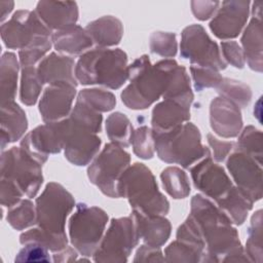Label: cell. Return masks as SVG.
Returning a JSON list of instances; mask_svg holds the SVG:
<instances>
[{
    "mask_svg": "<svg viewBox=\"0 0 263 263\" xmlns=\"http://www.w3.org/2000/svg\"><path fill=\"white\" fill-rule=\"evenodd\" d=\"M188 217L192 220L204 243L201 262L249 261L233 223L210 198L201 194L194 195Z\"/></svg>",
    "mask_w": 263,
    "mask_h": 263,
    "instance_id": "1",
    "label": "cell"
},
{
    "mask_svg": "<svg viewBox=\"0 0 263 263\" xmlns=\"http://www.w3.org/2000/svg\"><path fill=\"white\" fill-rule=\"evenodd\" d=\"M178 65L175 60L164 59L151 65L146 54L128 65L129 84L122 90L123 104L134 110H143L151 106L167 89L171 75Z\"/></svg>",
    "mask_w": 263,
    "mask_h": 263,
    "instance_id": "2",
    "label": "cell"
},
{
    "mask_svg": "<svg viewBox=\"0 0 263 263\" xmlns=\"http://www.w3.org/2000/svg\"><path fill=\"white\" fill-rule=\"evenodd\" d=\"M75 77L83 85L99 84L117 89L128 79L127 55L120 48L89 49L79 57L75 65Z\"/></svg>",
    "mask_w": 263,
    "mask_h": 263,
    "instance_id": "3",
    "label": "cell"
},
{
    "mask_svg": "<svg viewBox=\"0 0 263 263\" xmlns=\"http://www.w3.org/2000/svg\"><path fill=\"white\" fill-rule=\"evenodd\" d=\"M118 198L128 200L133 211L145 215H166L170 202L159 191L155 177L144 163L135 162L121 175L117 184Z\"/></svg>",
    "mask_w": 263,
    "mask_h": 263,
    "instance_id": "4",
    "label": "cell"
},
{
    "mask_svg": "<svg viewBox=\"0 0 263 263\" xmlns=\"http://www.w3.org/2000/svg\"><path fill=\"white\" fill-rule=\"evenodd\" d=\"M155 151L159 159L189 168L210 152L202 145L199 129L191 122H185L168 132L152 129Z\"/></svg>",
    "mask_w": 263,
    "mask_h": 263,
    "instance_id": "5",
    "label": "cell"
},
{
    "mask_svg": "<svg viewBox=\"0 0 263 263\" xmlns=\"http://www.w3.org/2000/svg\"><path fill=\"white\" fill-rule=\"evenodd\" d=\"M47 155L31 152L20 146L11 147L1 154V178L12 181L28 198L37 195L42 183V164Z\"/></svg>",
    "mask_w": 263,
    "mask_h": 263,
    "instance_id": "6",
    "label": "cell"
},
{
    "mask_svg": "<svg viewBox=\"0 0 263 263\" xmlns=\"http://www.w3.org/2000/svg\"><path fill=\"white\" fill-rule=\"evenodd\" d=\"M108 220V214L99 206L84 202L76 204V210L69 220L68 230L70 242L79 254L84 257L95 254Z\"/></svg>",
    "mask_w": 263,
    "mask_h": 263,
    "instance_id": "7",
    "label": "cell"
},
{
    "mask_svg": "<svg viewBox=\"0 0 263 263\" xmlns=\"http://www.w3.org/2000/svg\"><path fill=\"white\" fill-rule=\"evenodd\" d=\"M74 206V197L64 186L48 183L35 201L37 227L53 235H67L66 220Z\"/></svg>",
    "mask_w": 263,
    "mask_h": 263,
    "instance_id": "8",
    "label": "cell"
},
{
    "mask_svg": "<svg viewBox=\"0 0 263 263\" xmlns=\"http://www.w3.org/2000/svg\"><path fill=\"white\" fill-rule=\"evenodd\" d=\"M129 162V153L114 143H108L89 164L88 179L105 195L118 198L117 184Z\"/></svg>",
    "mask_w": 263,
    "mask_h": 263,
    "instance_id": "9",
    "label": "cell"
},
{
    "mask_svg": "<svg viewBox=\"0 0 263 263\" xmlns=\"http://www.w3.org/2000/svg\"><path fill=\"white\" fill-rule=\"evenodd\" d=\"M139 240L136 224L130 215L114 218L104 233L92 259L95 262H126Z\"/></svg>",
    "mask_w": 263,
    "mask_h": 263,
    "instance_id": "10",
    "label": "cell"
},
{
    "mask_svg": "<svg viewBox=\"0 0 263 263\" xmlns=\"http://www.w3.org/2000/svg\"><path fill=\"white\" fill-rule=\"evenodd\" d=\"M180 51L181 57L189 60L192 66L211 68L216 71L227 67L218 44L209 37L200 25H190L183 30Z\"/></svg>",
    "mask_w": 263,
    "mask_h": 263,
    "instance_id": "11",
    "label": "cell"
},
{
    "mask_svg": "<svg viewBox=\"0 0 263 263\" xmlns=\"http://www.w3.org/2000/svg\"><path fill=\"white\" fill-rule=\"evenodd\" d=\"M52 31L35 11L17 10L1 25V38L9 49H23L40 37H51Z\"/></svg>",
    "mask_w": 263,
    "mask_h": 263,
    "instance_id": "12",
    "label": "cell"
},
{
    "mask_svg": "<svg viewBox=\"0 0 263 263\" xmlns=\"http://www.w3.org/2000/svg\"><path fill=\"white\" fill-rule=\"evenodd\" d=\"M190 175L194 186L216 203L224 199L234 187L225 170L213 161L211 153L190 167Z\"/></svg>",
    "mask_w": 263,
    "mask_h": 263,
    "instance_id": "13",
    "label": "cell"
},
{
    "mask_svg": "<svg viewBox=\"0 0 263 263\" xmlns=\"http://www.w3.org/2000/svg\"><path fill=\"white\" fill-rule=\"evenodd\" d=\"M226 166L238 189L254 202L261 199L262 164L248 154L234 150L228 156Z\"/></svg>",
    "mask_w": 263,
    "mask_h": 263,
    "instance_id": "14",
    "label": "cell"
},
{
    "mask_svg": "<svg viewBox=\"0 0 263 263\" xmlns=\"http://www.w3.org/2000/svg\"><path fill=\"white\" fill-rule=\"evenodd\" d=\"M67 120L68 130L64 145L65 157L75 165H86L99 153L102 141L97 134L74 123L69 117H67Z\"/></svg>",
    "mask_w": 263,
    "mask_h": 263,
    "instance_id": "15",
    "label": "cell"
},
{
    "mask_svg": "<svg viewBox=\"0 0 263 263\" xmlns=\"http://www.w3.org/2000/svg\"><path fill=\"white\" fill-rule=\"evenodd\" d=\"M67 130V118L59 121L45 122L27 134L22 139L20 146L31 152L47 156L48 154L59 153L64 149Z\"/></svg>",
    "mask_w": 263,
    "mask_h": 263,
    "instance_id": "16",
    "label": "cell"
},
{
    "mask_svg": "<svg viewBox=\"0 0 263 263\" xmlns=\"http://www.w3.org/2000/svg\"><path fill=\"white\" fill-rule=\"evenodd\" d=\"M76 97V86L69 82L48 84L39 101V112L44 122L59 121L67 118L72 111Z\"/></svg>",
    "mask_w": 263,
    "mask_h": 263,
    "instance_id": "17",
    "label": "cell"
},
{
    "mask_svg": "<svg viewBox=\"0 0 263 263\" xmlns=\"http://www.w3.org/2000/svg\"><path fill=\"white\" fill-rule=\"evenodd\" d=\"M250 2H222L218 13L210 23V29L220 39L235 38L249 17Z\"/></svg>",
    "mask_w": 263,
    "mask_h": 263,
    "instance_id": "18",
    "label": "cell"
},
{
    "mask_svg": "<svg viewBox=\"0 0 263 263\" xmlns=\"http://www.w3.org/2000/svg\"><path fill=\"white\" fill-rule=\"evenodd\" d=\"M210 122L212 129L218 136L234 138L242 127L240 108L221 96L215 98L210 106Z\"/></svg>",
    "mask_w": 263,
    "mask_h": 263,
    "instance_id": "19",
    "label": "cell"
},
{
    "mask_svg": "<svg viewBox=\"0 0 263 263\" xmlns=\"http://www.w3.org/2000/svg\"><path fill=\"white\" fill-rule=\"evenodd\" d=\"M133 217L140 239L150 247L161 248L170 238L172 226L162 215H145L133 211Z\"/></svg>",
    "mask_w": 263,
    "mask_h": 263,
    "instance_id": "20",
    "label": "cell"
},
{
    "mask_svg": "<svg viewBox=\"0 0 263 263\" xmlns=\"http://www.w3.org/2000/svg\"><path fill=\"white\" fill-rule=\"evenodd\" d=\"M75 62L69 55L51 52L39 62L37 74L43 84L69 82L77 86L75 77Z\"/></svg>",
    "mask_w": 263,
    "mask_h": 263,
    "instance_id": "21",
    "label": "cell"
},
{
    "mask_svg": "<svg viewBox=\"0 0 263 263\" xmlns=\"http://www.w3.org/2000/svg\"><path fill=\"white\" fill-rule=\"evenodd\" d=\"M35 12L51 31H60L74 26L78 20V7L75 2L40 1Z\"/></svg>",
    "mask_w": 263,
    "mask_h": 263,
    "instance_id": "22",
    "label": "cell"
},
{
    "mask_svg": "<svg viewBox=\"0 0 263 263\" xmlns=\"http://www.w3.org/2000/svg\"><path fill=\"white\" fill-rule=\"evenodd\" d=\"M190 108L176 101L164 99L152 110L151 124L155 132H168L190 119Z\"/></svg>",
    "mask_w": 263,
    "mask_h": 263,
    "instance_id": "23",
    "label": "cell"
},
{
    "mask_svg": "<svg viewBox=\"0 0 263 263\" xmlns=\"http://www.w3.org/2000/svg\"><path fill=\"white\" fill-rule=\"evenodd\" d=\"M51 42L58 52L68 55H81L93 44L86 30L78 25L54 31L51 35Z\"/></svg>",
    "mask_w": 263,
    "mask_h": 263,
    "instance_id": "24",
    "label": "cell"
},
{
    "mask_svg": "<svg viewBox=\"0 0 263 263\" xmlns=\"http://www.w3.org/2000/svg\"><path fill=\"white\" fill-rule=\"evenodd\" d=\"M28 128L25 111L15 103L1 105V147L2 151L9 143L22 139Z\"/></svg>",
    "mask_w": 263,
    "mask_h": 263,
    "instance_id": "25",
    "label": "cell"
},
{
    "mask_svg": "<svg viewBox=\"0 0 263 263\" xmlns=\"http://www.w3.org/2000/svg\"><path fill=\"white\" fill-rule=\"evenodd\" d=\"M84 29L97 47L116 45L120 42L123 35L121 22L111 15H106L88 23Z\"/></svg>",
    "mask_w": 263,
    "mask_h": 263,
    "instance_id": "26",
    "label": "cell"
},
{
    "mask_svg": "<svg viewBox=\"0 0 263 263\" xmlns=\"http://www.w3.org/2000/svg\"><path fill=\"white\" fill-rule=\"evenodd\" d=\"M262 22L253 16L241 36L242 50L249 67L262 72Z\"/></svg>",
    "mask_w": 263,
    "mask_h": 263,
    "instance_id": "27",
    "label": "cell"
},
{
    "mask_svg": "<svg viewBox=\"0 0 263 263\" xmlns=\"http://www.w3.org/2000/svg\"><path fill=\"white\" fill-rule=\"evenodd\" d=\"M20 62L13 52H4L1 57V105L14 102L17 86Z\"/></svg>",
    "mask_w": 263,
    "mask_h": 263,
    "instance_id": "28",
    "label": "cell"
},
{
    "mask_svg": "<svg viewBox=\"0 0 263 263\" xmlns=\"http://www.w3.org/2000/svg\"><path fill=\"white\" fill-rule=\"evenodd\" d=\"M253 203L254 201L234 185L230 193L216 204L229 217L233 224L241 225L253 209Z\"/></svg>",
    "mask_w": 263,
    "mask_h": 263,
    "instance_id": "29",
    "label": "cell"
},
{
    "mask_svg": "<svg viewBox=\"0 0 263 263\" xmlns=\"http://www.w3.org/2000/svg\"><path fill=\"white\" fill-rule=\"evenodd\" d=\"M162 98L176 101L190 108L194 96L191 90L189 75L183 66L177 65L174 68L167 89Z\"/></svg>",
    "mask_w": 263,
    "mask_h": 263,
    "instance_id": "30",
    "label": "cell"
},
{
    "mask_svg": "<svg viewBox=\"0 0 263 263\" xmlns=\"http://www.w3.org/2000/svg\"><path fill=\"white\" fill-rule=\"evenodd\" d=\"M106 133L111 143L122 148H126L132 144L134 128L129 119L121 112L112 113L107 117Z\"/></svg>",
    "mask_w": 263,
    "mask_h": 263,
    "instance_id": "31",
    "label": "cell"
},
{
    "mask_svg": "<svg viewBox=\"0 0 263 263\" xmlns=\"http://www.w3.org/2000/svg\"><path fill=\"white\" fill-rule=\"evenodd\" d=\"M164 190L175 199L185 198L190 193V183L187 174L177 166H168L160 174Z\"/></svg>",
    "mask_w": 263,
    "mask_h": 263,
    "instance_id": "32",
    "label": "cell"
},
{
    "mask_svg": "<svg viewBox=\"0 0 263 263\" xmlns=\"http://www.w3.org/2000/svg\"><path fill=\"white\" fill-rule=\"evenodd\" d=\"M68 241L69 238L67 235H53L39 227L31 228L20 235V242L23 246L30 242H36L54 253L67 248Z\"/></svg>",
    "mask_w": 263,
    "mask_h": 263,
    "instance_id": "33",
    "label": "cell"
},
{
    "mask_svg": "<svg viewBox=\"0 0 263 263\" xmlns=\"http://www.w3.org/2000/svg\"><path fill=\"white\" fill-rule=\"evenodd\" d=\"M8 224L15 230H24L36 224V208L31 198L22 199L7 211Z\"/></svg>",
    "mask_w": 263,
    "mask_h": 263,
    "instance_id": "34",
    "label": "cell"
},
{
    "mask_svg": "<svg viewBox=\"0 0 263 263\" xmlns=\"http://www.w3.org/2000/svg\"><path fill=\"white\" fill-rule=\"evenodd\" d=\"M245 253L250 262L261 263L263 259L262 251V211L258 210L252 216L251 225L248 229V238Z\"/></svg>",
    "mask_w": 263,
    "mask_h": 263,
    "instance_id": "35",
    "label": "cell"
},
{
    "mask_svg": "<svg viewBox=\"0 0 263 263\" xmlns=\"http://www.w3.org/2000/svg\"><path fill=\"white\" fill-rule=\"evenodd\" d=\"M43 83L37 74V68L25 67L22 68L20 100L27 106H32L37 103L42 90Z\"/></svg>",
    "mask_w": 263,
    "mask_h": 263,
    "instance_id": "36",
    "label": "cell"
},
{
    "mask_svg": "<svg viewBox=\"0 0 263 263\" xmlns=\"http://www.w3.org/2000/svg\"><path fill=\"white\" fill-rule=\"evenodd\" d=\"M202 257L203 250L180 239L174 240L164 250L165 262H201Z\"/></svg>",
    "mask_w": 263,
    "mask_h": 263,
    "instance_id": "37",
    "label": "cell"
},
{
    "mask_svg": "<svg viewBox=\"0 0 263 263\" xmlns=\"http://www.w3.org/2000/svg\"><path fill=\"white\" fill-rule=\"evenodd\" d=\"M217 91L221 97L233 102L239 108L247 107L252 99V90L248 84L230 78H223Z\"/></svg>",
    "mask_w": 263,
    "mask_h": 263,
    "instance_id": "38",
    "label": "cell"
},
{
    "mask_svg": "<svg viewBox=\"0 0 263 263\" xmlns=\"http://www.w3.org/2000/svg\"><path fill=\"white\" fill-rule=\"evenodd\" d=\"M77 100L100 113L110 111L116 105L115 96L101 88H84L79 91Z\"/></svg>",
    "mask_w": 263,
    "mask_h": 263,
    "instance_id": "39",
    "label": "cell"
},
{
    "mask_svg": "<svg viewBox=\"0 0 263 263\" xmlns=\"http://www.w3.org/2000/svg\"><path fill=\"white\" fill-rule=\"evenodd\" d=\"M235 150L243 152L262 164V133L253 125H248L241 132Z\"/></svg>",
    "mask_w": 263,
    "mask_h": 263,
    "instance_id": "40",
    "label": "cell"
},
{
    "mask_svg": "<svg viewBox=\"0 0 263 263\" xmlns=\"http://www.w3.org/2000/svg\"><path fill=\"white\" fill-rule=\"evenodd\" d=\"M74 123L98 134L102 129L103 116L100 112L91 109L84 103L76 100L74 108L68 116Z\"/></svg>",
    "mask_w": 263,
    "mask_h": 263,
    "instance_id": "41",
    "label": "cell"
},
{
    "mask_svg": "<svg viewBox=\"0 0 263 263\" xmlns=\"http://www.w3.org/2000/svg\"><path fill=\"white\" fill-rule=\"evenodd\" d=\"M51 37H40L31 44L18 51L20 65L25 67H34L35 64L42 61L46 52L51 48Z\"/></svg>",
    "mask_w": 263,
    "mask_h": 263,
    "instance_id": "42",
    "label": "cell"
},
{
    "mask_svg": "<svg viewBox=\"0 0 263 263\" xmlns=\"http://www.w3.org/2000/svg\"><path fill=\"white\" fill-rule=\"evenodd\" d=\"M134 153L142 159H151L154 156L155 146L152 129L146 125L134 129L132 144Z\"/></svg>",
    "mask_w": 263,
    "mask_h": 263,
    "instance_id": "43",
    "label": "cell"
},
{
    "mask_svg": "<svg viewBox=\"0 0 263 263\" xmlns=\"http://www.w3.org/2000/svg\"><path fill=\"white\" fill-rule=\"evenodd\" d=\"M150 50L164 58L175 57L178 45L176 35L170 32H154L150 36Z\"/></svg>",
    "mask_w": 263,
    "mask_h": 263,
    "instance_id": "44",
    "label": "cell"
},
{
    "mask_svg": "<svg viewBox=\"0 0 263 263\" xmlns=\"http://www.w3.org/2000/svg\"><path fill=\"white\" fill-rule=\"evenodd\" d=\"M190 72L192 75L194 88L197 91H201L204 88H211V87L217 88L223 79L219 71H216L211 68L191 65Z\"/></svg>",
    "mask_w": 263,
    "mask_h": 263,
    "instance_id": "45",
    "label": "cell"
},
{
    "mask_svg": "<svg viewBox=\"0 0 263 263\" xmlns=\"http://www.w3.org/2000/svg\"><path fill=\"white\" fill-rule=\"evenodd\" d=\"M15 262H50L52 259L49 256V251L43 246L30 242L24 245L14 258Z\"/></svg>",
    "mask_w": 263,
    "mask_h": 263,
    "instance_id": "46",
    "label": "cell"
},
{
    "mask_svg": "<svg viewBox=\"0 0 263 263\" xmlns=\"http://www.w3.org/2000/svg\"><path fill=\"white\" fill-rule=\"evenodd\" d=\"M221 54L225 63H229L235 68L242 69L245 67L246 59L242 48L235 41H222Z\"/></svg>",
    "mask_w": 263,
    "mask_h": 263,
    "instance_id": "47",
    "label": "cell"
},
{
    "mask_svg": "<svg viewBox=\"0 0 263 263\" xmlns=\"http://www.w3.org/2000/svg\"><path fill=\"white\" fill-rule=\"evenodd\" d=\"M24 193L21 189L10 180L6 178H1L0 185V197L1 204L6 208H11L18 203L23 199Z\"/></svg>",
    "mask_w": 263,
    "mask_h": 263,
    "instance_id": "48",
    "label": "cell"
},
{
    "mask_svg": "<svg viewBox=\"0 0 263 263\" xmlns=\"http://www.w3.org/2000/svg\"><path fill=\"white\" fill-rule=\"evenodd\" d=\"M134 262H164L165 258L162 254L161 248L150 247L143 243L136 252Z\"/></svg>",
    "mask_w": 263,
    "mask_h": 263,
    "instance_id": "49",
    "label": "cell"
},
{
    "mask_svg": "<svg viewBox=\"0 0 263 263\" xmlns=\"http://www.w3.org/2000/svg\"><path fill=\"white\" fill-rule=\"evenodd\" d=\"M208 143L213 149V155L214 159L217 162H222L226 159L229 152L234 148V143L232 142H226V141H220L216 137H214L212 134H208Z\"/></svg>",
    "mask_w": 263,
    "mask_h": 263,
    "instance_id": "50",
    "label": "cell"
},
{
    "mask_svg": "<svg viewBox=\"0 0 263 263\" xmlns=\"http://www.w3.org/2000/svg\"><path fill=\"white\" fill-rule=\"evenodd\" d=\"M78 251L72 246H68L62 251L55 252V254L52 255V261L53 262H72L77 260L78 258Z\"/></svg>",
    "mask_w": 263,
    "mask_h": 263,
    "instance_id": "51",
    "label": "cell"
}]
</instances>
